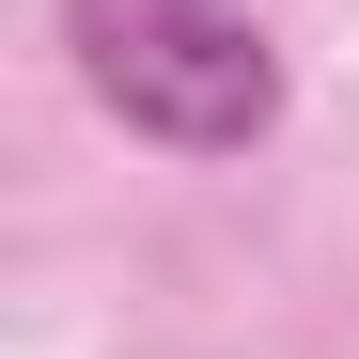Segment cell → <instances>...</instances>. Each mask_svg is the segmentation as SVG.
Instances as JSON below:
<instances>
[{"label":"cell","instance_id":"6da1fadb","mask_svg":"<svg viewBox=\"0 0 359 359\" xmlns=\"http://www.w3.org/2000/svg\"><path fill=\"white\" fill-rule=\"evenodd\" d=\"M63 47L94 109L156 156H250L281 126V47L234 0H63Z\"/></svg>","mask_w":359,"mask_h":359}]
</instances>
